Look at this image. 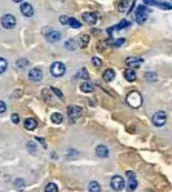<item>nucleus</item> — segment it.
Wrapping results in <instances>:
<instances>
[{"instance_id":"11","label":"nucleus","mask_w":172,"mask_h":192,"mask_svg":"<svg viewBox=\"0 0 172 192\" xmlns=\"http://www.w3.org/2000/svg\"><path fill=\"white\" fill-rule=\"evenodd\" d=\"M144 62L142 61V58H137V57H128L127 59H126V63L130 66V67H139L141 63Z\"/></svg>"},{"instance_id":"41","label":"nucleus","mask_w":172,"mask_h":192,"mask_svg":"<svg viewBox=\"0 0 172 192\" xmlns=\"http://www.w3.org/2000/svg\"><path fill=\"white\" fill-rule=\"evenodd\" d=\"M36 141H39V142L43 144V147H44V148L47 147V144H45V142H44V139H43V138H36Z\"/></svg>"},{"instance_id":"15","label":"nucleus","mask_w":172,"mask_h":192,"mask_svg":"<svg viewBox=\"0 0 172 192\" xmlns=\"http://www.w3.org/2000/svg\"><path fill=\"white\" fill-rule=\"evenodd\" d=\"M38 126V123H36V120L35 119H32V117H29L25 120V128H26L27 130H34Z\"/></svg>"},{"instance_id":"36","label":"nucleus","mask_w":172,"mask_h":192,"mask_svg":"<svg viewBox=\"0 0 172 192\" xmlns=\"http://www.w3.org/2000/svg\"><path fill=\"white\" fill-rule=\"evenodd\" d=\"M124 44V39H118L117 41H114V47H120V45H123Z\"/></svg>"},{"instance_id":"19","label":"nucleus","mask_w":172,"mask_h":192,"mask_svg":"<svg viewBox=\"0 0 172 192\" xmlns=\"http://www.w3.org/2000/svg\"><path fill=\"white\" fill-rule=\"evenodd\" d=\"M80 89L84 92V93H91L93 90V84L89 83V81H84L82 85H80Z\"/></svg>"},{"instance_id":"5","label":"nucleus","mask_w":172,"mask_h":192,"mask_svg":"<svg viewBox=\"0 0 172 192\" xmlns=\"http://www.w3.org/2000/svg\"><path fill=\"white\" fill-rule=\"evenodd\" d=\"M66 71V67L62 62H55L52 66H50V74L53 76L58 77V76H62Z\"/></svg>"},{"instance_id":"40","label":"nucleus","mask_w":172,"mask_h":192,"mask_svg":"<svg viewBox=\"0 0 172 192\" xmlns=\"http://www.w3.org/2000/svg\"><path fill=\"white\" fill-rule=\"evenodd\" d=\"M23 187L25 186V183H23V181L22 179H18V181H16V187Z\"/></svg>"},{"instance_id":"13","label":"nucleus","mask_w":172,"mask_h":192,"mask_svg":"<svg viewBox=\"0 0 172 192\" xmlns=\"http://www.w3.org/2000/svg\"><path fill=\"white\" fill-rule=\"evenodd\" d=\"M96 155L98 156V158H108L109 156V148L104 144H100L97 146L96 148Z\"/></svg>"},{"instance_id":"3","label":"nucleus","mask_w":172,"mask_h":192,"mask_svg":"<svg viewBox=\"0 0 172 192\" xmlns=\"http://www.w3.org/2000/svg\"><path fill=\"white\" fill-rule=\"evenodd\" d=\"M166 121H167V115H166L165 111H158V112L154 113V116H153V124L154 125L163 126L166 124Z\"/></svg>"},{"instance_id":"27","label":"nucleus","mask_w":172,"mask_h":192,"mask_svg":"<svg viewBox=\"0 0 172 192\" xmlns=\"http://www.w3.org/2000/svg\"><path fill=\"white\" fill-rule=\"evenodd\" d=\"M8 67V63H7V61L3 58V57H0V74H3L5 70Z\"/></svg>"},{"instance_id":"2","label":"nucleus","mask_w":172,"mask_h":192,"mask_svg":"<svg viewBox=\"0 0 172 192\" xmlns=\"http://www.w3.org/2000/svg\"><path fill=\"white\" fill-rule=\"evenodd\" d=\"M148 16H149V9L146 8L145 5H140L137 8L136 11V21L137 23H144L146 20H148Z\"/></svg>"},{"instance_id":"21","label":"nucleus","mask_w":172,"mask_h":192,"mask_svg":"<svg viewBox=\"0 0 172 192\" xmlns=\"http://www.w3.org/2000/svg\"><path fill=\"white\" fill-rule=\"evenodd\" d=\"M88 43H89V36H88V35L87 34H84V35H82V36H80V47L82 48H85V47H87L88 45Z\"/></svg>"},{"instance_id":"42","label":"nucleus","mask_w":172,"mask_h":192,"mask_svg":"<svg viewBox=\"0 0 172 192\" xmlns=\"http://www.w3.org/2000/svg\"><path fill=\"white\" fill-rule=\"evenodd\" d=\"M13 2H16V3H20V2H22V0H13Z\"/></svg>"},{"instance_id":"33","label":"nucleus","mask_w":172,"mask_h":192,"mask_svg":"<svg viewBox=\"0 0 172 192\" xmlns=\"http://www.w3.org/2000/svg\"><path fill=\"white\" fill-rule=\"evenodd\" d=\"M60 22H61L62 25H66V23L69 22V17H67V16H65V14H64V16H61V17H60Z\"/></svg>"},{"instance_id":"16","label":"nucleus","mask_w":172,"mask_h":192,"mask_svg":"<svg viewBox=\"0 0 172 192\" xmlns=\"http://www.w3.org/2000/svg\"><path fill=\"white\" fill-rule=\"evenodd\" d=\"M104 80L105 81H113L114 79H115V71L113 68H109V70H106V71L104 72Z\"/></svg>"},{"instance_id":"26","label":"nucleus","mask_w":172,"mask_h":192,"mask_svg":"<svg viewBox=\"0 0 172 192\" xmlns=\"http://www.w3.org/2000/svg\"><path fill=\"white\" fill-rule=\"evenodd\" d=\"M67 23L70 25L71 27H74V29H79L80 27V22L78 20H75V18H69V22Z\"/></svg>"},{"instance_id":"10","label":"nucleus","mask_w":172,"mask_h":192,"mask_svg":"<svg viewBox=\"0 0 172 192\" xmlns=\"http://www.w3.org/2000/svg\"><path fill=\"white\" fill-rule=\"evenodd\" d=\"M97 20H98V17H97L96 13H84L83 14V21L87 23V25L93 26L94 23L97 22Z\"/></svg>"},{"instance_id":"38","label":"nucleus","mask_w":172,"mask_h":192,"mask_svg":"<svg viewBox=\"0 0 172 192\" xmlns=\"http://www.w3.org/2000/svg\"><path fill=\"white\" fill-rule=\"evenodd\" d=\"M7 110V106H5V103L3 101H0V113H3L4 111Z\"/></svg>"},{"instance_id":"32","label":"nucleus","mask_w":172,"mask_h":192,"mask_svg":"<svg viewBox=\"0 0 172 192\" xmlns=\"http://www.w3.org/2000/svg\"><path fill=\"white\" fill-rule=\"evenodd\" d=\"M92 62H93V65L96 66V67H101L102 66V61L98 57H93L92 58Z\"/></svg>"},{"instance_id":"31","label":"nucleus","mask_w":172,"mask_h":192,"mask_svg":"<svg viewBox=\"0 0 172 192\" xmlns=\"http://www.w3.org/2000/svg\"><path fill=\"white\" fill-rule=\"evenodd\" d=\"M157 5L160 8V9H166V11H170L171 8H172V5L170 3H158Z\"/></svg>"},{"instance_id":"30","label":"nucleus","mask_w":172,"mask_h":192,"mask_svg":"<svg viewBox=\"0 0 172 192\" xmlns=\"http://www.w3.org/2000/svg\"><path fill=\"white\" fill-rule=\"evenodd\" d=\"M145 77H146V80L148 81H155L157 80V74L155 72H148L145 75Z\"/></svg>"},{"instance_id":"1","label":"nucleus","mask_w":172,"mask_h":192,"mask_svg":"<svg viewBox=\"0 0 172 192\" xmlns=\"http://www.w3.org/2000/svg\"><path fill=\"white\" fill-rule=\"evenodd\" d=\"M127 103L130 104L131 107L133 108H137V107H140L141 106V103H142V97H141V94L139 92H131L130 94L127 95Z\"/></svg>"},{"instance_id":"29","label":"nucleus","mask_w":172,"mask_h":192,"mask_svg":"<svg viewBox=\"0 0 172 192\" xmlns=\"http://www.w3.org/2000/svg\"><path fill=\"white\" fill-rule=\"evenodd\" d=\"M45 192H58V187L55 185V183H49V185L45 187Z\"/></svg>"},{"instance_id":"35","label":"nucleus","mask_w":172,"mask_h":192,"mask_svg":"<svg viewBox=\"0 0 172 192\" xmlns=\"http://www.w3.org/2000/svg\"><path fill=\"white\" fill-rule=\"evenodd\" d=\"M144 3H145L146 5H157V4H158L157 0H144Z\"/></svg>"},{"instance_id":"9","label":"nucleus","mask_w":172,"mask_h":192,"mask_svg":"<svg viewBox=\"0 0 172 192\" xmlns=\"http://www.w3.org/2000/svg\"><path fill=\"white\" fill-rule=\"evenodd\" d=\"M127 177H128V191L132 192L136 190L137 187V181H136V177H135V173L132 171H127Z\"/></svg>"},{"instance_id":"39","label":"nucleus","mask_w":172,"mask_h":192,"mask_svg":"<svg viewBox=\"0 0 172 192\" xmlns=\"http://www.w3.org/2000/svg\"><path fill=\"white\" fill-rule=\"evenodd\" d=\"M50 89H52V90L55 92V94H56V95H58V97H60V98H62V97H64V95H62V93H61V92H60L58 89L53 88V86H52V88H50Z\"/></svg>"},{"instance_id":"7","label":"nucleus","mask_w":172,"mask_h":192,"mask_svg":"<svg viewBox=\"0 0 172 192\" xmlns=\"http://www.w3.org/2000/svg\"><path fill=\"white\" fill-rule=\"evenodd\" d=\"M111 187H113L115 191H122L126 186V182L124 179L120 177V176H114L113 178H111V182H110Z\"/></svg>"},{"instance_id":"25","label":"nucleus","mask_w":172,"mask_h":192,"mask_svg":"<svg viewBox=\"0 0 172 192\" xmlns=\"http://www.w3.org/2000/svg\"><path fill=\"white\" fill-rule=\"evenodd\" d=\"M65 48L66 49H70V50H75L76 49V43L74 40H67L65 43Z\"/></svg>"},{"instance_id":"20","label":"nucleus","mask_w":172,"mask_h":192,"mask_svg":"<svg viewBox=\"0 0 172 192\" xmlns=\"http://www.w3.org/2000/svg\"><path fill=\"white\" fill-rule=\"evenodd\" d=\"M88 190H89V192H101V186L98 185L96 181H93V182L89 183Z\"/></svg>"},{"instance_id":"22","label":"nucleus","mask_w":172,"mask_h":192,"mask_svg":"<svg viewBox=\"0 0 172 192\" xmlns=\"http://www.w3.org/2000/svg\"><path fill=\"white\" fill-rule=\"evenodd\" d=\"M131 23L128 22V21H126V20H122L120 21V23H118L117 26H113L114 29H117V30H123V29H126V27H128Z\"/></svg>"},{"instance_id":"6","label":"nucleus","mask_w":172,"mask_h":192,"mask_svg":"<svg viewBox=\"0 0 172 192\" xmlns=\"http://www.w3.org/2000/svg\"><path fill=\"white\" fill-rule=\"evenodd\" d=\"M17 21H16V17L13 14H5L3 16V18H2V25H3V27L5 29H13L14 26H16Z\"/></svg>"},{"instance_id":"23","label":"nucleus","mask_w":172,"mask_h":192,"mask_svg":"<svg viewBox=\"0 0 172 192\" xmlns=\"http://www.w3.org/2000/svg\"><path fill=\"white\" fill-rule=\"evenodd\" d=\"M130 5H131V2H130V0H122V2L119 3V11H120V12H124Z\"/></svg>"},{"instance_id":"8","label":"nucleus","mask_w":172,"mask_h":192,"mask_svg":"<svg viewBox=\"0 0 172 192\" xmlns=\"http://www.w3.org/2000/svg\"><path fill=\"white\" fill-rule=\"evenodd\" d=\"M29 77L32 81H41L43 79V72L40 68H31L29 71Z\"/></svg>"},{"instance_id":"37","label":"nucleus","mask_w":172,"mask_h":192,"mask_svg":"<svg viewBox=\"0 0 172 192\" xmlns=\"http://www.w3.org/2000/svg\"><path fill=\"white\" fill-rule=\"evenodd\" d=\"M27 147L31 150V153H35V151H36V148H35V144H34V142H31V143H29L27 144Z\"/></svg>"},{"instance_id":"34","label":"nucleus","mask_w":172,"mask_h":192,"mask_svg":"<svg viewBox=\"0 0 172 192\" xmlns=\"http://www.w3.org/2000/svg\"><path fill=\"white\" fill-rule=\"evenodd\" d=\"M12 121L14 124H18L20 123V116L17 115V113H13V115H12Z\"/></svg>"},{"instance_id":"14","label":"nucleus","mask_w":172,"mask_h":192,"mask_svg":"<svg viewBox=\"0 0 172 192\" xmlns=\"http://www.w3.org/2000/svg\"><path fill=\"white\" fill-rule=\"evenodd\" d=\"M60 39H61V32H58V31H50L48 35H47V40L49 43H56Z\"/></svg>"},{"instance_id":"12","label":"nucleus","mask_w":172,"mask_h":192,"mask_svg":"<svg viewBox=\"0 0 172 192\" xmlns=\"http://www.w3.org/2000/svg\"><path fill=\"white\" fill-rule=\"evenodd\" d=\"M21 13L23 16H26V17H31L34 14V8L31 7V4L29 3H23L21 5Z\"/></svg>"},{"instance_id":"4","label":"nucleus","mask_w":172,"mask_h":192,"mask_svg":"<svg viewBox=\"0 0 172 192\" xmlns=\"http://www.w3.org/2000/svg\"><path fill=\"white\" fill-rule=\"evenodd\" d=\"M82 115V108L79 106H70L67 108V116L73 123H75Z\"/></svg>"},{"instance_id":"18","label":"nucleus","mask_w":172,"mask_h":192,"mask_svg":"<svg viewBox=\"0 0 172 192\" xmlns=\"http://www.w3.org/2000/svg\"><path fill=\"white\" fill-rule=\"evenodd\" d=\"M50 120H52L55 124H61L64 121V116H62V113L55 112V113H52V116H50Z\"/></svg>"},{"instance_id":"28","label":"nucleus","mask_w":172,"mask_h":192,"mask_svg":"<svg viewBox=\"0 0 172 192\" xmlns=\"http://www.w3.org/2000/svg\"><path fill=\"white\" fill-rule=\"evenodd\" d=\"M76 76H78L79 79H88V77H89V75H88V72H87V70H85V68H82Z\"/></svg>"},{"instance_id":"24","label":"nucleus","mask_w":172,"mask_h":192,"mask_svg":"<svg viewBox=\"0 0 172 192\" xmlns=\"http://www.w3.org/2000/svg\"><path fill=\"white\" fill-rule=\"evenodd\" d=\"M29 66V61L27 59H25V58H21V59H18L17 61V67L18 68H26Z\"/></svg>"},{"instance_id":"17","label":"nucleus","mask_w":172,"mask_h":192,"mask_svg":"<svg viewBox=\"0 0 172 192\" xmlns=\"http://www.w3.org/2000/svg\"><path fill=\"white\" fill-rule=\"evenodd\" d=\"M124 77H126L128 81H135L136 80V72H135V70L127 68L126 71H124Z\"/></svg>"}]
</instances>
